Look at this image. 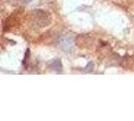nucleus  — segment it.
<instances>
[{
  "label": "nucleus",
  "instance_id": "2",
  "mask_svg": "<svg viewBox=\"0 0 134 121\" xmlns=\"http://www.w3.org/2000/svg\"><path fill=\"white\" fill-rule=\"evenodd\" d=\"M60 47L64 51L69 52V51H71V48L73 47V40H71L70 37H63L60 40Z\"/></svg>",
  "mask_w": 134,
  "mask_h": 121
},
{
  "label": "nucleus",
  "instance_id": "3",
  "mask_svg": "<svg viewBox=\"0 0 134 121\" xmlns=\"http://www.w3.org/2000/svg\"><path fill=\"white\" fill-rule=\"evenodd\" d=\"M49 67L52 68L54 71H57V72H60L62 69H63V66H62V63H60V60H54L49 64Z\"/></svg>",
  "mask_w": 134,
  "mask_h": 121
},
{
  "label": "nucleus",
  "instance_id": "1",
  "mask_svg": "<svg viewBox=\"0 0 134 121\" xmlns=\"http://www.w3.org/2000/svg\"><path fill=\"white\" fill-rule=\"evenodd\" d=\"M32 15H34L32 22L36 24L37 27L47 26L51 23V17L44 11H34Z\"/></svg>",
  "mask_w": 134,
  "mask_h": 121
}]
</instances>
